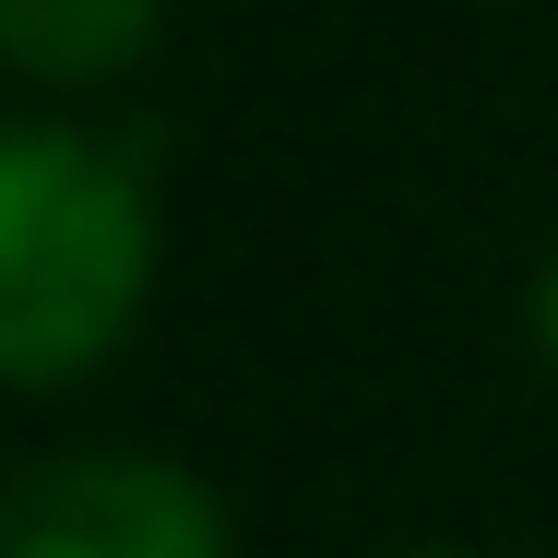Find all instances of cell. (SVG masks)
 <instances>
[{
  "label": "cell",
  "instance_id": "cell-1",
  "mask_svg": "<svg viewBox=\"0 0 558 558\" xmlns=\"http://www.w3.org/2000/svg\"><path fill=\"white\" fill-rule=\"evenodd\" d=\"M155 215L143 179L72 143V131H12L0 143V368L24 392L96 368L143 310Z\"/></svg>",
  "mask_w": 558,
  "mask_h": 558
},
{
  "label": "cell",
  "instance_id": "cell-3",
  "mask_svg": "<svg viewBox=\"0 0 558 558\" xmlns=\"http://www.w3.org/2000/svg\"><path fill=\"white\" fill-rule=\"evenodd\" d=\"M0 36L36 84H96L155 36V0H0Z\"/></svg>",
  "mask_w": 558,
  "mask_h": 558
},
{
  "label": "cell",
  "instance_id": "cell-2",
  "mask_svg": "<svg viewBox=\"0 0 558 558\" xmlns=\"http://www.w3.org/2000/svg\"><path fill=\"white\" fill-rule=\"evenodd\" d=\"M0 558H226V511L143 451L36 463L0 511Z\"/></svg>",
  "mask_w": 558,
  "mask_h": 558
},
{
  "label": "cell",
  "instance_id": "cell-4",
  "mask_svg": "<svg viewBox=\"0 0 558 558\" xmlns=\"http://www.w3.org/2000/svg\"><path fill=\"white\" fill-rule=\"evenodd\" d=\"M535 333H547V356H558V262H547V286H535Z\"/></svg>",
  "mask_w": 558,
  "mask_h": 558
}]
</instances>
